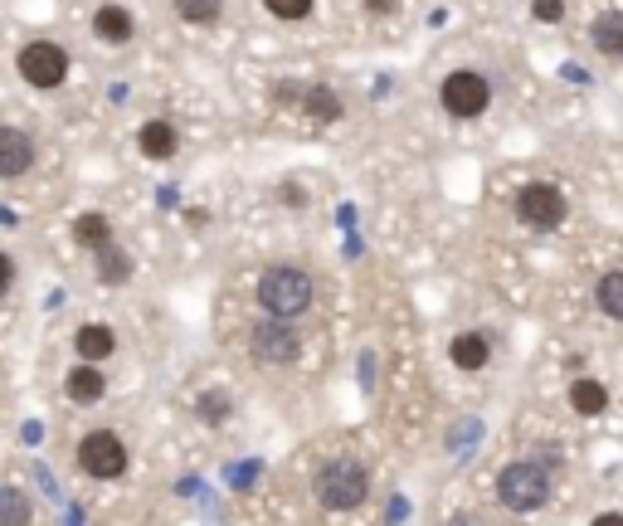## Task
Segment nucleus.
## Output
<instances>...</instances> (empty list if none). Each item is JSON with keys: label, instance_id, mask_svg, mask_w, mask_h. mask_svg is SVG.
<instances>
[{"label": "nucleus", "instance_id": "12", "mask_svg": "<svg viewBox=\"0 0 623 526\" xmlns=\"http://www.w3.org/2000/svg\"><path fill=\"white\" fill-rule=\"evenodd\" d=\"M74 351H78V361L103 366L112 351H117V332H112L108 322H83V327L74 332Z\"/></svg>", "mask_w": 623, "mask_h": 526}, {"label": "nucleus", "instance_id": "1", "mask_svg": "<svg viewBox=\"0 0 623 526\" xmlns=\"http://www.w3.org/2000/svg\"><path fill=\"white\" fill-rule=\"evenodd\" d=\"M254 298H258V307H263V317L293 322L302 312H312L317 283H312V273H307L302 263H268V268L258 273Z\"/></svg>", "mask_w": 623, "mask_h": 526}, {"label": "nucleus", "instance_id": "27", "mask_svg": "<svg viewBox=\"0 0 623 526\" xmlns=\"http://www.w3.org/2000/svg\"><path fill=\"white\" fill-rule=\"evenodd\" d=\"M361 5H366L370 15H395V5H400V0H361Z\"/></svg>", "mask_w": 623, "mask_h": 526}, {"label": "nucleus", "instance_id": "4", "mask_svg": "<svg viewBox=\"0 0 623 526\" xmlns=\"http://www.w3.org/2000/svg\"><path fill=\"white\" fill-rule=\"evenodd\" d=\"M69 49L64 44H54V39H30V44H20V54H15V69L20 78L39 88V93H49V88H59L64 78H69Z\"/></svg>", "mask_w": 623, "mask_h": 526}, {"label": "nucleus", "instance_id": "13", "mask_svg": "<svg viewBox=\"0 0 623 526\" xmlns=\"http://www.w3.org/2000/svg\"><path fill=\"white\" fill-rule=\"evenodd\" d=\"M93 35L103 39V44H132L137 20H132L127 5H98V10H93Z\"/></svg>", "mask_w": 623, "mask_h": 526}, {"label": "nucleus", "instance_id": "18", "mask_svg": "<svg viewBox=\"0 0 623 526\" xmlns=\"http://www.w3.org/2000/svg\"><path fill=\"white\" fill-rule=\"evenodd\" d=\"M570 410L585 414V419H594V414L609 410V390H604V380H594V376L570 380Z\"/></svg>", "mask_w": 623, "mask_h": 526}, {"label": "nucleus", "instance_id": "25", "mask_svg": "<svg viewBox=\"0 0 623 526\" xmlns=\"http://www.w3.org/2000/svg\"><path fill=\"white\" fill-rule=\"evenodd\" d=\"M531 15H536V20H541V25H555V20H560V15H565V0H531Z\"/></svg>", "mask_w": 623, "mask_h": 526}, {"label": "nucleus", "instance_id": "30", "mask_svg": "<svg viewBox=\"0 0 623 526\" xmlns=\"http://www.w3.org/2000/svg\"><path fill=\"white\" fill-rule=\"evenodd\" d=\"M302 200H307V195H302V190H293V186H283V205H302Z\"/></svg>", "mask_w": 623, "mask_h": 526}, {"label": "nucleus", "instance_id": "17", "mask_svg": "<svg viewBox=\"0 0 623 526\" xmlns=\"http://www.w3.org/2000/svg\"><path fill=\"white\" fill-rule=\"evenodd\" d=\"M74 244H78V249H88V254L108 249V244H112V220L103 215V210L78 215V220H74Z\"/></svg>", "mask_w": 623, "mask_h": 526}, {"label": "nucleus", "instance_id": "8", "mask_svg": "<svg viewBox=\"0 0 623 526\" xmlns=\"http://www.w3.org/2000/svg\"><path fill=\"white\" fill-rule=\"evenodd\" d=\"M78 468L88 478H98V483H112V478L127 473V444L112 429H88L78 439Z\"/></svg>", "mask_w": 623, "mask_h": 526}, {"label": "nucleus", "instance_id": "3", "mask_svg": "<svg viewBox=\"0 0 623 526\" xmlns=\"http://www.w3.org/2000/svg\"><path fill=\"white\" fill-rule=\"evenodd\" d=\"M370 497V473L356 458H331L327 468L317 473V502L327 512H356Z\"/></svg>", "mask_w": 623, "mask_h": 526}, {"label": "nucleus", "instance_id": "15", "mask_svg": "<svg viewBox=\"0 0 623 526\" xmlns=\"http://www.w3.org/2000/svg\"><path fill=\"white\" fill-rule=\"evenodd\" d=\"M297 113H307L312 122H341V113H346V103L331 93V88H297Z\"/></svg>", "mask_w": 623, "mask_h": 526}, {"label": "nucleus", "instance_id": "24", "mask_svg": "<svg viewBox=\"0 0 623 526\" xmlns=\"http://www.w3.org/2000/svg\"><path fill=\"white\" fill-rule=\"evenodd\" d=\"M195 410H200L205 424H224V419H229V395H220V390H205V395L195 400Z\"/></svg>", "mask_w": 623, "mask_h": 526}, {"label": "nucleus", "instance_id": "21", "mask_svg": "<svg viewBox=\"0 0 623 526\" xmlns=\"http://www.w3.org/2000/svg\"><path fill=\"white\" fill-rule=\"evenodd\" d=\"M594 302H599V312H604V317L623 322V268H614V273H604V278H599Z\"/></svg>", "mask_w": 623, "mask_h": 526}, {"label": "nucleus", "instance_id": "2", "mask_svg": "<svg viewBox=\"0 0 623 526\" xmlns=\"http://www.w3.org/2000/svg\"><path fill=\"white\" fill-rule=\"evenodd\" d=\"M497 497H502V507H512V512H541L550 502L546 463H536V458L507 463V468L497 473Z\"/></svg>", "mask_w": 623, "mask_h": 526}, {"label": "nucleus", "instance_id": "7", "mask_svg": "<svg viewBox=\"0 0 623 526\" xmlns=\"http://www.w3.org/2000/svg\"><path fill=\"white\" fill-rule=\"evenodd\" d=\"M249 351H254L258 366L283 371V366H293L302 356V337L293 332V322H283V317H258L254 332H249Z\"/></svg>", "mask_w": 623, "mask_h": 526}, {"label": "nucleus", "instance_id": "28", "mask_svg": "<svg viewBox=\"0 0 623 526\" xmlns=\"http://www.w3.org/2000/svg\"><path fill=\"white\" fill-rule=\"evenodd\" d=\"M589 526H623V512H599Z\"/></svg>", "mask_w": 623, "mask_h": 526}, {"label": "nucleus", "instance_id": "10", "mask_svg": "<svg viewBox=\"0 0 623 526\" xmlns=\"http://www.w3.org/2000/svg\"><path fill=\"white\" fill-rule=\"evenodd\" d=\"M64 395H69L74 405H98V400L108 395V376H103V366H93V361H78L74 371L64 376Z\"/></svg>", "mask_w": 623, "mask_h": 526}, {"label": "nucleus", "instance_id": "29", "mask_svg": "<svg viewBox=\"0 0 623 526\" xmlns=\"http://www.w3.org/2000/svg\"><path fill=\"white\" fill-rule=\"evenodd\" d=\"M448 526H487V522H482L477 512H458V517H453V522H448Z\"/></svg>", "mask_w": 623, "mask_h": 526}, {"label": "nucleus", "instance_id": "14", "mask_svg": "<svg viewBox=\"0 0 623 526\" xmlns=\"http://www.w3.org/2000/svg\"><path fill=\"white\" fill-rule=\"evenodd\" d=\"M448 361L458 371H482L492 361V341L482 337V332H458V337L448 341Z\"/></svg>", "mask_w": 623, "mask_h": 526}, {"label": "nucleus", "instance_id": "9", "mask_svg": "<svg viewBox=\"0 0 623 526\" xmlns=\"http://www.w3.org/2000/svg\"><path fill=\"white\" fill-rule=\"evenodd\" d=\"M35 161H39L35 137H30L25 127L0 122V181H20V176H30Z\"/></svg>", "mask_w": 623, "mask_h": 526}, {"label": "nucleus", "instance_id": "5", "mask_svg": "<svg viewBox=\"0 0 623 526\" xmlns=\"http://www.w3.org/2000/svg\"><path fill=\"white\" fill-rule=\"evenodd\" d=\"M439 103L448 117H458V122H473L492 108V83L477 74V69H453V74L443 78L439 88Z\"/></svg>", "mask_w": 623, "mask_h": 526}, {"label": "nucleus", "instance_id": "20", "mask_svg": "<svg viewBox=\"0 0 623 526\" xmlns=\"http://www.w3.org/2000/svg\"><path fill=\"white\" fill-rule=\"evenodd\" d=\"M35 522V502L25 488H0V526H30Z\"/></svg>", "mask_w": 623, "mask_h": 526}, {"label": "nucleus", "instance_id": "6", "mask_svg": "<svg viewBox=\"0 0 623 526\" xmlns=\"http://www.w3.org/2000/svg\"><path fill=\"white\" fill-rule=\"evenodd\" d=\"M570 215V200L565 190L550 186V181H526L516 190V220L526 229H560Z\"/></svg>", "mask_w": 623, "mask_h": 526}, {"label": "nucleus", "instance_id": "22", "mask_svg": "<svg viewBox=\"0 0 623 526\" xmlns=\"http://www.w3.org/2000/svg\"><path fill=\"white\" fill-rule=\"evenodd\" d=\"M176 5V15H181L185 25H220V15H224V0H171Z\"/></svg>", "mask_w": 623, "mask_h": 526}, {"label": "nucleus", "instance_id": "16", "mask_svg": "<svg viewBox=\"0 0 623 526\" xmlns=\"http://www.w3.org/2000/svg\"><path fill=\"white\" fill-rule=\"evenodd\" d=\"M589 39L604 59H623V10H604L594 25H589Z\"/></svg>", "mask_w": 623, "mask_h": 526}, {"label": "nucleus", "instance_id": "19", "mask_svg": "<svg viewBox=\"0 0 623 526\" xmlns=\"http://www.w3.org/2000/svg\"><path fill=\"white\" fill-rule=\"evenodd\" d=\"M93 259H98V263H93V273H98V283H103V288H122V283L132 278V254H127V249H117V244L98 249Z\"/></svg>", "mask_w": 623, "mask_h": 526}, {"label": "nucleus", "instance_id": "23", "mask_svg": "<svg viewBox=\"0 0 623 526\" xmlns=\"http://www.w3.org/2000/svg\"><path fill=\"white\" fill-rule=\"evenodd\" d=\"M263 10H268L273 20H288V25H293V20H307V15L317 10V0H263Z\"/></svg>", "mask_w": 623, "mask_h": 526}, {"label": "nucleus", "instance_id": "11", "mask_svg": "<svg viewBox=\"0 0 623 526\" xmlns=\"http://www.w3.org/2000/svg\"><path fill=\"white\" fill-rule=\"evenodd\" d=\"M137 147H142L147 161H171L181 151V132L166 117H151V122H142V132H137Z\"/></svg>", "mask_w": 623, "mask_h": 526}, {"label": "nucleus", "instance_id": "26", "mask_svg": "<svg viewBox=\"0 0 623 526\" xmlns=\"http://www.w3.org/2000/svg\"><path fill=\"white\" fill-rule=\"evenodd\" d=\"M10 288H15V259H10V254L0 249V298H5Z\"/></svg>", "mask_w": 623, "mask_h": 526}]
</instances>
